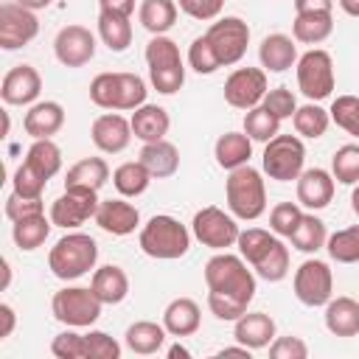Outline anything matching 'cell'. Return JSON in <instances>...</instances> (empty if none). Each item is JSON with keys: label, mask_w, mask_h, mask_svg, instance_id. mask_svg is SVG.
Returning <instances> with one entry per match:
<instances>
[{"label": "cell", "mask_w": 359, "mask_h": 359, "mask_svg": "<svg viewBox=\"0 0 359 359\" xmlns=\"http://www.w3.org/2000/svg\"><path fill=\"white\" fill-rule=\"evenodd\" d=\"M205 283H208V309L216 320L236 323L255 297V272L247 269L241 255L219 250L205 264Z\"/></svg>", "instance_id": "6da1fadb"}, {"label": "cell", "mask_w": 359, "mask_h": 359, "mask_svg": "<svg viewBox=\"0 0 359 359\" xmlns=\"http://www.w3.org/2000/svg\"><path fill=\"white\" fill-rule=\"evenodd\" d=\"M238 255L255 269L258 278L278 283L289 275V247L280 241V236L261 230V227H247L238 233Z\"/></svg>", "instance_id": "7a4b0ae2"}, {"label": "cell", "mask_w": 359, "mask_h": 359, "mask_svg": "<svg viewBox=\"0 0 359 359\" xmlns=\"http://www.w3.org/2000/svg\"><path fill=\"white\" fill-rule=\"evenodd\" d=\"M146 81L137 73H98L90 81V101L109 112H126L146 104Z\"/></svg>", "instance_id": "3957f363"}, {"label": "cell", "mask_w": 359, "mask_h": 359, "mask_svg": "<svg viewBox=\"0 0 359 359\" xmlns=\"http://www.w3.org/2000/svg\"><path fill=\"white\" fill-rule=\"evenodd\" d=\"M191 230L174 219V216H151L143 227H140V236H137V244L140 250L149 255V258H157V261H174V258H182L188 250H191Z\"/></svg>", "instance_id": "277c9868"}, {"label": "cell", "mask_w": 359, "mask_h": 359, "mask_svg": "<svg viewBox=\"0 0 359 359\" xmlns=\"http://www.w3.org/2000/svg\"><path fill=\"white\" fill-rule=\"evenodd\" d=\"M224 199L236 219L255 222L266 210V185H264L261 171L252 168L250 163L233 168L224 182Z\"/></svg>", "instance_id": "5b68a950"}, {"label": "cell", "mask_w": 359, "mask_h": 359, "mask_svg": "<svg viewBox=\"0 0 359 359\" xmlns=\"http://www.w3.org/2000/svg\"><path fill=\"white\" fill-rule=\"evenodd\" d=\"M95 261H98V244L87 233H67L48 252V269L59 280H76L87 275L90 269H95Z\"/></svg>", "instance_id": "8992f818"}, {"label": "cell", "mask_w": 359, "mask_h": 359, "mask_svg": "<svg viewBox=\"0 0 359 359\" xmlns=\"http://www.w3.org/2000/svg\"><path fill=\"white\" fill-rule=\"evenodd\" d=\"M146 65H149V81L157 93L174 95L185 84V65L180 56V48L165 34L151 36L146 45Z\"/></svg>", "instance_id": "52a82bcc"}, {"label": "cell", "mask_w": 359, "mask_h": 359, "mask_svg": "<svg viewBox=\"0 0 359 359\" xmlns=\"http://www.w3.org/2000/svg\"><path fill=\"white\" fill-rule=\"evenodd\" d=\"M306 163V146L297 135H275L272 140L264 143V174L278 182H292L303 174Z\"/></svg>", "instance_id": "ba28073f"}, {"label": "cell", "mask_w": 359, "mask_h": 359, "mask_svg": "<svg viewBox=\"0 0 359 359\" xmlns=\"http://www.w3.org/2000/svg\"><path fill=\"white\" fill-rule=\"evenodd\" d=\"M101 309L104 303L95 297L93 289L84 286H65L50 300L53 317L67 328H90L101 317Z\"/></svg>", "instance_id": "9c48e42d"}, {"label": "cell", "mask_w": 359, "mask_h": 359, "mask_svg": "<svg viewBox=\"0 0 359 359\" xmlns=\"http://www.w3.org/2000/svg\"><path fill=\"white\" fill-rule=\"evenodd\" d=\"M334 79V59L323 48H311L297 59V87L309 101H323L331 95Z\"/></svg>", "instance_id": "30bf717a"}, {"label": "cell", "mask_w": 359, "mask_h": 359, "mask_svg": "<svg viewBox=\"0 0 359 359\" xmlns=\"http://www.w3.org/2000/svg\"><path fill=\"white\" fill-rule=\"evenodd\" d=\"M191 233L194 238L202 244V247H210V250H227L238 241V233L241 227L236 224V216L233 213H224L222 208L216 205H208L202 210L194 213V222H191Z\"/></svg>", "instance_id": "8fae6325"}, {"label": "cell", "mask_w": 359, "mask_h": 359, "mask_svg": "<svg viewBox=\"0 0 359 359\" xmlns=\"http://www.w3.org/2000/svg\"><path fill=\"white\" fill-rule=\"evenodd\" d=\"M216 59L222 67H230V65H238L247 53V45H250V25L241 20V17H222L216 22H210V28L205 31Z\"/></svg>", "instance_id": "7c38bea8"}, {"label": "cell", "mask_w": 359, "mask_h": 359, "mask_svg": "<svg viewBox=\"0 0 359 359\" xmlns=\"http://www.w3.org/2000/svg\"><path fill=\"white\" fill-rule=\"evenodd\" d=\"M294 297L309 306V309H317V306H325L334 294V275H331V266L320 258H309L297 266L294 272Z\"/></svg>", "instance_id": "4fadbf2b"}, {"label": "cell", "mask_w": 359, "mask_h": 359, "mask_svg": "<svg viewBox=\"0 0 359 359\" xmlns=\"http://www.w3.org/2000/svg\"><path fill=\"white\" fill-rule=\"evenodd\" d=\"M98 205H101L98 191L65 188V194L50 202V222H53V227H65V230L81 227L87 219H95Z\"/></svg>", "instance_id": "5bb4252c"}, {"label": "cell", "mask_w": 359, "mask_h": 359, "mask_svg": "<svg viewBox=\"0 0 359 359\" xmlns=\"http://www.w3.org/2000/svg\"><path fill=\"white\" fill-rule=\"evenodd\" d=\"M36 34H39V20L31 8L20 6L17 0L0 6V48L3 50L25 48Z\"/></svg>", "instance_id": "9a60e30c"}, {"label": "cell", "mask_w": 359, "mask_h": 359, "mask_svg": "<svg viewBox=\"0 0 359 359\" xmlns=\"http://www.w3.org/2000/svg\"><path fill=\"white\" fill-rule=\"evenodd\" d=\"M266 95V73L261 67H236L224 81V101L236 109H252Z\"/></svg>", "instance_id": "2e32d148"}, {"label": "cell", "mask_w": 359, "mask_h": 359, "mask_svg": "<svg viewBox=\"0 0 359 359\" xmlns=\"http://www.w3.org/2000/svg\"><path fill=\"white\" fill-rule=\"evenodd\" d=\"M53 53L65 67H84L95 56V36L84 25H65L53 39Z\"/></svg>", "instance_id": "e0dca14e"}, {"label": "cell", "mask_w": 359, "mask_h": 359, "mask_svg": "<svg viewBox=\"0 0 359 359\" xmlns=\"http://www.w3.org/2000/svg\"><path fill=\"white\" fill-rule=\"evenodd\" d=\"M42 93V76L36 73V67L31 65H14L0 84V98L11 107H25V104H36Z\"/></svg>", "instance_id": "ac0fdd59"}, {"label": "cell", "mask_w": 359, "mask_h": 359, "mask_svg": "<svg viewBox=\"0 0 359 359\" xmlns=\"http://www.w3.org/2000/svg\"><path fill=\"white\" fill-rule=\"evenodd\" d=\"M90 137L98 151L104 154H121L132 140V121H126L118 112H104L93 121Z\"/></svg>", "instance_id": "d6986e66"}, {"label": "cell", "mask_w": 359, "mask_h": 359, "mask_svg": "<svg viewBox=\"0 0 359 359\" xmlns=\"http://www.w3.org/2000/svg\"><path fill=\"white\" fill-rule=\"evenodd\" d=\"M334 199V174L325 168H303L297 177V202L309 210H323Z\"/></svg>", "instance_id": "ffe728a7"}, {"label": "cell", "mask_w": 359, "mask_h": 359, "mask_svg": "<svg viewBox=\"0 0 359 359\" xmlns=\"http://www.w3.org/2000/svg\"><path fill=\"white\" fill-rule=\"evenodd\" d=\"M95 224L109 236H129L140 224V213L132 202L123 199H101L95 210Z\"/></svg>", "instance_id": "44dd1931"}, {"label": "cell", "mask_w": 359, "mask_h": 359, "mask_svg": "<svg viewBox=\"0 0 359 359\" xmlns=\"http://www.w3.org/2000/svg\"><path fill=\"white\" fill-rule=\"evenodd\" d=\"M233 337H236V342L247 345L250 351L269 348L272 339H275V320L269 314H264V311H244L236 320Z\"/></svg>", "instance_id": "7402d4cb"}, {"label": "cell", "mask_w": 359, "mask_h": 359, "mask_svg": "<svg viewBox=\"0 0 359 359\" xmlns=\"http://www.w3.org/2000/svg\"><path fill=\"white\" fill-rule=\"evenodd\" d=\"M62 126H65V109L59 101H36V104H31V109L22 118V129L34 140L53 137Z\"/></svg>", "instance_id": "603a6c76"}, {"label": "cell", "mask_w": 359, "mask_h": 359, "mask_svg": "<svg viewBox=\"0 0 359 359\" xmlns=\"http://www.w3.org/2000/svg\"><path fill=\"white\" fill-rule=\"evenodd\" d=\"M163 325L171 337H191L199 331L202 325V311H199V303L191 300V297H177L165 306L163 311Z\"/></svg>", "instance_id": "cb8c5ba5"}, {"label": "cell", "mask_w": 359, "mask_h": 359, "mask_svg": "<svg viewBox=\"0 0 359 359\" xmlns=\"http://www.w3.org/2000/svg\"><path fill=\"white\" fill-rule=\"evenodd\" d=\"M258 59H261V67L269 70V73L289 70L297 62L294 36H286V34H269V36H264V42L258 48Z\"/></svg>", "instance_id": "d4e9b609"}, {"label": "cell", "mask_w": 359, "mask_h": 359, "mask_svg": "<svg viewBox=\"0 0 359 359\" xmlns=\"http://www.w3.org/2000/svg\"><path fill=\"white\" fill-rule=\"evenodd\" d=\"M132 135L143 143H154V140H163L168 135V126H171V118L163 107L157 104H143L137 109H132Z\"/></svg>", "instance_id": "484cf974"}, {"label": "cell", "mask_w": 359, "mask_h": 359, "mask_svg": "<svg viewBox=\"0 0 359 359\" xmlns=\"http://www.w3.org/2000/svg\"><path fill=\"white\" fill-rule=\"evenodd\" d=\"M90 289L95 292V297L104 303V306H118L121 300H126L129 294V278L121 266L115 264H107V266H98L93 272V280H90Z\"/></svg>", "instance_id": "4316f807"}, {"label": "cell", "mask_w": 359, "mask_h": 359, "mask_svg": "<svg viewBox=\"0 0 359 359\" xmlns=\"http://www.w3.org/2000/svg\"><path fill=\"white\" fill-rule=\"evenodd\" d=\"M325 328L334 337H356L359 334V300L331 297L325 303Z\"/></svg>", "instance_id": "83f0119b"}, {"label": "cell", "mask_w": 359, "mask_h": 359, "mask_svg": "<svg viewBox=\"0 0 359 359\" xmlns=\"http://www.w3.org/2000/svg\"><path fill=\"white\" fill-rule=\"evenodd\" d=\"M140 163L149 168V174L154 180H165V177H174L177 174V168H180V151H177L174 143H168L163 137V140H154V143H143Z\"/></svg>", "instance_id": "f1b7e54d"}, {"label": "cell", "mask_w": 359, "mask_h": 359, "mask_svg": "<svg viewBox=\"0 0 359 359\" xmlns=\"http://www.w3.org/2000/svg\"><path fill=\"white\" fill-rule=\"evenodd\" d=\"M213 157L222 168L233 171L238 165H247L252 157V140L247 132H224L219 135L216 146H213Z\"/></svg>", "instance_id": "f546056e"}, {"label": "cell", "mask_w": 359, "mask_h": 359, "mask_svg": "<svg viewBox=\"0 0 359 359\" xmlns=\"http://www.w3.org/2000/svg\"><path fill=\"white\" fill-rule=\"evenodd\" d=\"M98 36H101V42L109 50L123 53L132 45V22H129V14L101 8L98 11Z\"/></svg>", "instance_id": "4dcf8cb0"}, {"label": "cell", "mask_w": 359, "mask_h": 359, "mask_svg": "<svg viewBox=\"0 0 359 359\" xmlns=\"http://www.w3.org/2000/svg\"><path fill=\"white\" fill-rule=\"evenodd\" d=\"M165 325L160 323H151V320H137L126 328L123 334V345L132 351V353H140V356H149V353H157L165 342Z\"/></svg>", "instance_id": "1f68e13d"}, {"label": "cell", "mask_w": 359, "mask_h": 359, "mask_svg": "<svg viewBox=\"0 0 359 359\" xmlns=\"http://www.w3.org/2000/svg\"><path fill=\"white\" fill-rule=\"evenodd\" d=\"M334 31V17L331 11H309V14H294L292 22V36L294 42L303 45H320L331 36Z\"/></svg>", "instance_id": "d6a6232c"}, {"label": "cell", "mask_w": 359, "mask_h": 359, "mask_svg": "<svg viewBox=\"0 0 359 359\" xmlns=\"http://www.w3.org/2000/svg\"><path fill=\"white\" fill-rule=\"evenodd\" d=\"M109 180V165L104 157H84L73 163L65 174V188H90L98 191Z\"/></svg>", "instance_id": "836d02e7"}, {"label": "cell", "mask_w": 359, "mask_h": 359, "mask_svg": "<svg viewBox=\"0 0 359 359\" xmlns=\"http://www.w3.org/2000/svg\"><path fill=\"white\" fill-rule=\"evenodd\" d=\"M50 227H53V222H50V216L45 219V210H42V213H31V216L14 222L11 238H14V244H17L20 250L31 252V250H36V247L45 244V238L50 236Z\"/></svg>", "instance_id": "e575fe53"}, {"label": "cell", "mask_w": 359, "mask_h": 359, "mask_svg": "<svg viewBox=\"0 0 359 359\" xmlns=\"http://www.w3.org/2000/svg\"><path fill=\"white\" fill-rule=\"evenodd\" d=\"M137 20L151 36H160L171 31L177 22V3L174 0H143L137 8Z\"/></svg>", "instance_id": "d590c367"}, {"label": "cell", "mask_w": 359, "mask_h": 359, "mask_svg": "<svg viewBox=\"0 0 359 359\" xmlns=\"http://www.w3.org/2000/svg\"><path fill=\"white\" fill-rule=\"evenodd\" d=\"M154 177L149 174V168L140 163V160H129V163H121L115 171H112V185L121 196H140L149 182Z\"/></svg>", "instance_id": "8d00e7d4"}, {"label": "cell", "mask_w": 359, "mask_h": 359, "mask_svg": "<svg viewBox=\"0 0 359 359\" xmlns=\"http://www.w3.org/2000/svg\"><path fill=\"white\" fill-rule=\"evenodd\" d=\"M292 123H294V132H297L300 137L317 140V137L325 135V129H328V123H331V112L323 109L317 101H309V104L297 107V112L292 115Z\"/></svg>", "instance_id": "74e56055"}, {"label": "cell", "mask_w": 359, "mask_h": 359, "mask_svg": "<svg viewBox=\"0 0 359 359\" xmlns=\"http://www.w3.org/2000/svg\"><path fill=\"white\" fill-rule=\"evenodd\" d=\"M289 241H292V247L300 250V252H317V250H323L325 241H328L325 222L317 219L314 213H303V219H300V224L294 227V233L289 236Z\"/></svg>", "instance_id": "f35d334b"}, {"label": "cell", "mask_w": 359, "mask_h": 359, "mask_svg": "<svg viewBox=\"0 0 359 359\" xmlns=\"http://www.w3.org/2000/svg\"><path fill=\"white\" fill-rule=\"evenodd\" d=\"M25 163H31L39 174H45L48 180L59 174L62 168V149L50 140V137H42V140H34L31 149L25 151Z\"/></svg>", "instance_id": "ab89813d"}, {"label": "cell", "mask_w": 359, "mask_h": 359, "mask_svg": "<svg viewBox=\"0 0 359 359\" xmlns=\"http://www.w3.org/2000/svg\"><path fill=\"white\" fill-rule=\"evenodd\" d=\"M325 250L337 264H359V224L331 233L325 241Z\"/></svg>", "instance_id": "60d3db41"}, {"label": "cell", "mask_w": 359, "mask_h": 359, "mask_svg": "<svg viewBox=\"0 0 359 359\" xmlns=\"http://www.w3.org/2000/svg\"><path fill=\"white\" fill-rule=\"evenodd\" d=\"M244 132L250 135V140L266 143L275 135H280V118H275L266 107L258 104V107L247 109V115H244Z\"/></svg>", "instance_id": "b9f144b4"}, {"label": "cell", "mask_w": 359, "mask_h": 359, "mask_svg": "<svg viewBox=\"0 0 359 359\" xmlns=\"http://www.w3.org/2000/svg\"><path fill=\"white\" fill-rule=\"evenodd\" d=\"M331 174L342 185L359 182V143H345L331 157Z\"/></svg>", "instance_id": "7bdbcfd3"}, {"label": "cell", "mask_w": 359, "mask_h": 359, "mask_svg": "<svg viewBox=\"0 0 359 359\" xmlns=\"http://www.w3.org/2000/svg\"><path fill=\"white\" fill-rule=\"evenodd\" d=\"M11 185H14V194H20L25 199H42V191L48 185V177L39 174L31 163L22 160V165H17V171L11 177Z\"/></svg>", "instance_id": "ee69618b"}, {"label": "cell", "mask_w": 359, "mask_h": 359, "mask_svg": "<svg viewBox=\"0 0 359 359\" xmlns=\"http://www.w3.org/2000/svg\"><path fill=\"white\" fill-rule=\"evenodd\" d=\"M328 112L339 129L359 137V95H337Z\"/></svg>", "instance_id": "f6af8a7d"}, {"label": "cell", "mask_w": 359, "mask_h": 359, "mask_svg": "<svg viewBox=\"0 0 359 359\" xmlns=\"http://www.w3.org/2000/svg\"><path fill=\"white\" fill-rule=\"evenodd\" d=\"M300 219H303V210L297 202H278L269 210V230L280 238H289L294 233V227L300 224Z\"/></svg>", "instance_id": "bcb514c9"}, {"label": "cell", "mask_w": 359, "mask_h": 359, "mask_svg": "<svg viewBox=\"0 0 359 359\" xmlns=\"http://www.w3.org/2000/svg\"><path fill=\"white\" fill-rule=\"evenodd\" d=\"M50 353L59 356V359H90L87 334H76V331L56 334L53 342H50Z\"/></svg>", "instance_id": "7dc6e473"}, {"label": "cell", "mask_w": 359, "mask_h": 359, "mask_svg": "<svg viewBox=\"0 0 359 359\" xmlns=\"http://www.w3.org/2000/svg\"><path fill=\"white\" fill-rule=\"evenodd\" d=\"M188 65H191L199 76H210V73H216V70L222 67L205 34H202V36H196V39L191 42V48H188Z\"/></svg>", "instance_id": "c3c4849f"}, {"label": "cell", "mask_w": 359, "mask_h": 359, "mask_svg": "<svg viewBox=\"0 0 359 359\" xmlns=\"http://www.w3.org/2000/svg\"><path fill=\"white\" fill-rule=\"evenodd\" d=\"M261 107H266L275 118H292L294 112H297V101H294V95H292V90H286V87H275V90H266V95H264V101H261Z\"/></svg>", "instance_id": "681fc988"}, {"label": "cell", "mask_w": 359, "mask_h": 359, "mask_svg": "<svg viewBox=\"0 0 359 359\" xmlns=\"http://www.w3.org/2000/svg\"><path fill=\"white\" fill-rule=\"evenodd\" d=\"M269 356L272 359H306L309 345L300 337H275L269 345Z\"/></svg>", "instance_id": "f907efd6"}, {"label": "cell", "mask_w": 359, "mask_h": 359, "mask_svg": "<svg viewBox=\"0 0 359 359\" xmlns=\"http://www.w3.org/2000/svg\"><path fill=\"white\" fill-rule=\"evenodd\" d=\"M224 0H180V11H185L188 17L199 20V22H210L222 14Z\"/></svg>", "instance_id": "816d5d0a"}, {"label": "cell", "mask_w": 359, "mask_h": 359, "mask_svg": "<svg viewBox=\"0 0 359 359\" xmlns=\"http://www.w3.org/2000/svg\"><path fill=\"white\" fill-rule=\"evenodd\" d=\"M87 345H90V359H118L121 356V345L104 331H90Z\"/></svg>", "instance_id": "f5cc1de1"}, {"label": "cell", "mask_w": 359, "mask_h": 359, "mask_svg": "<svg viewBox=\"0 0 359 359\" xmlns=\"http://www.w3.org/2000/svg\"><path fill=\"white\" fill-rule=\"evenodd\" d=\"M31 213H42V199H25V196L11 191L8 199H6V216L11 222H20V219H25Z\"/></svg>", "instance_id": "db71d44e"}, {"label": "cell", "mask_w": 359, "mask_h": 359, "mask_svg": "<svg viewBox=\"0 0 359 359\" xmlns=\"http://www.w3.org/2000/svg\"><path fill=\"white\" fill-rule=\"evenodd\" d=\"M0 320H3V325H0V339H8L11 331H14V325H17V314H14V309H11L8 303H0Z\"/></svg>", "instance_id": "11a10c76"}, {"label": "cell", "mask_w": 359, "mask_h": 359, "mask_svg": "<svg viewBox=\"0 0 359 359\" xmlns=\"http://www.w3.org/2000/svg\"><path fill=\"white\" fill-rule=\"evenodd\" d=\"M334 0H294V14H309V11H331Z\"/></svg>", "instance_id": "9f6ffc18"}, {"label": "cell", "mask_w": 359, "mask_h": 359, "mask_svg": "<svg viewBox=\"0 0 359 359\" xmlns=\"http://www.w3.org/2000/svg\"><path fill=\"white\" fill-rule=\"evenodd\" d=\"M101 8H109V11H121V14H129L135 11V0H98Z\"/></svg>", "instance_id": "6f0895ef"}, {"label": "cell", "mask_w": 359, "mask_h": 359, "mask_svg": "<svg viewBox=\"0 0 359 359\" xmlns=\"http://www.w3.org/2000/svg\"><path fill=\"white\" fill-rule=\"evenodd\" d=\"M219 356H247V359H250V348L238 342V348H222Z\"/></svg>", "instance_id": "680465c9"}, {"label": "cell", "mask_w": 359, "mask_h": 359, "mask_svg": "<svg viewBox=\"0 0 359 359\" xmlns=\"http://www.w3.org/2000/svg\"><path fill=\"white\" fill-rule=\"evenodd\" d=\"M339 8L351 17H359V0H339Z\"/></svg>", "instance_id": "91938a15"}, {"label": "cell", "mask_w": 359, "mask_h": 359, "mask_svg": "<svg viewBox=\"0 0 359 359\" xmlns=\"http://www.w3.org/2000/svg\"><path fill=\"white\" fill-rule=\"evenodd\" d=\"M20 6H25V8H31V11H39V8H48L53 0H17Z\"/></svg>", "instance_id": "94428289"}, {"label": "cell", "mask_w": 359, "mask_h": 359, "mask_svg": "<svg viewBox=\"0 0 359 359\" xmlns=\"http://www.w3.org/2000/svg\"><path fill=\"white\" fill-rule=\"evenodd\" d=\"M177 356H180V359H188L191 351H188L185 345H171V348H168V359H177Z\"/></svg>", "instance_id": "6125c7cd"}, {"label": "cell", "mask_w": 359, "mask_h": 359, "mask_svg": "<svg viewBox=\"0 0 359 359\" xmlns=\"http://www.w3.org/2000/svg\"><path fill=\"white\" fill-rule=\"evenodd\" d=\"M351 208H353V213L359 216V182L353 185V194H351Z\"/></svg>", "instance_id": "be15d7a7"}, {"label": "cell", "mask_w": 359, "mask_h": 359, "mask_svg": "<svg viewBox=\"0 0 359 359\" xmlns=\"http://www.w3.org/2000/svg\"><path fill=\"white\" fill-rule=\"evenodd\" d=\"M11 283V266H8V261H3V289Z\"/></svg>", "instance_id": "e7e4bbea"}]
</instances>
